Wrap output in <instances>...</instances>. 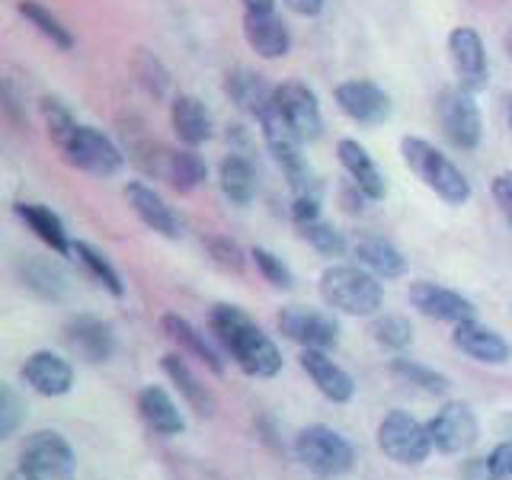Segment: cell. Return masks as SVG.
I'll return each mask as SVG.
<instances>
[{
  "instance_id": "obj_3",
  "label": "cell",
  "mask_w": 512,
  "mask_h": 480,
  "mask_svg": "<svg viewBox=\"0 0 512 480\" xmlns=\"http://www.w3.org/2000/svg\"><path fill=\"white\" fill-rule=\"evenodd\" d=\"M400 157H404V164L413 176H420V180L436 192V196L448 205H464L471 199V183L468 176H464L452 160H448L436 144H429L426 138H416V135H407L400 141Z\"/></svg>"
},
{
  "instance_id": "obj_17",
  "label": "cell",
  "mask_w": 512,
  "mask_h": 480,
  "mask_svg": "<svg viewBox=\"0 0 512 480\" xmlns=\"http://www.w3.org/2000/svg\"><path fill=\"white\" fill-rule=\"evenodd\" d=\"M452 343L464 352V356L480 362V365H506L512 359V346L496 330L480 324L477 317L455 324Z\"/></svg>"
},
{
  "instance_id": "obj_23",
  "label": "cell",
  "mask_w": 512,
  "mask_h": 480,
  "mask_svg": "<svg viewBox=\"0 0 512 480\" xmlns=\"http://www.w3.org/2000/svg\"><path fill=\"white\" fill-rule=\"evenodd\" d=\"M224 93L231 96V103L237 109H244L253 119H260L263 112L272 106V100H276V87H269L266 80L250 68L231 71L228 80H224Z\"/></svg>"
},
{
  "instance_id": "obj_24",
  "label": "cell",
  "mask_w": 512,
  "mask_h": 480,
  "mask_svg": "<svg viewBox=\"0 0 512 480\" xmlns=\"http://www.w3.org/2000/svg\"><path fill=\"white\" fill-rule=\"evenodd\" d=\"M170 125L186 148H199L212 138V116L199 96H176L170 103Z\"/></svg>"
},
{
  "instance_id": "obj_41",
  "label": "cell",
  "mask_w": 512,
  "mask_h": 480,
  "mask_svg": "<svg viewBox=\"0 0 512 480\" xmlns=\"http://www.w3.org/2000/svg\"><path fill=\"white\" fill-rule=\"evenodd\" d=\"M205 247H208V253H212V260L218 266L231 269V272H240V269H244V263H247L244 250H240L234 240H228V237H208Z\"/></svg>"
},
{
  "instance_id": "obj_42",
  "label": "cell",
  "mask_w": 512,
  "mask_h": 480,
  "mask_svg": "<svg viewBox=\"0 0 512 480\" xmlns=\"http://www.w3.org/2000/svg\"><path fill=\"white\" fill-rule=\"evenodd\" d=\"M484 461H487L490 480H512V442H500Z\"/></svg>"
},
{
  "instance_id": "obj_8",
  "label": "cell",
  "mask_w": 512,
  "mask_h": 480,
  "mask_svg": "<svg viewBox=\"0 0 512 480\" xmlns=\"http://www.w3.org/2000/svg\"><path fill=\"white\" fill-rule=\"evenodd\" d=\"M23 464L20 468L36 474L42 480H71L74 477V448L71 442L55 429L32 432L23 445Z\"/></svg>"
},
{
  "instance_id": "obj_33",
  "label": "cell",
  "mask_w": 512,
  "mask_h": 480,
  "mask_svg": "<svg viewBox=\"0 0 512 480\" xmlns=\"http://www.w3.org/2000/svg\"><path fill=\"white\" fill-rule=\"evenodd\" d=\"M391 375L400 378L404 384H410V388H420L432 397H442L448 391V378L439 375L436 368H429L423 362H416V359H391Z\"/></svg>"
},
{
  "instance_id": "obj_12",
  "label": "cell",
  "mask_w": 512,
  "mask_h": 480,
  "mask_svg": "<svg viewBox=\"0 0 512 480\" xmlns=\"http://www.w3.org/2000/svg\"><path fill=\"white\" fill-rule=\"evenodd\" d=\"M333 100L352 122L365 128H378L391 119V96L372 80H343L333 87Z\"/></svg>"
},
{
  "instance_id": "obj_46",
  "label": "cell",
  "mask_w": 512,
  "mask_h": 480,
  "mask_svg": "<svg viewBox=\"0 0 512 480\" xmlns=\"http://www.w3.org/2000/svg\"><path fill=\"white\" fill-rule=\"evenodd\" d=\"M272 4H276V0H244L247 10H272Z\"/></svg>"
},
{
  "instance_id": "obj_18",
  "label": "cell",
  "mask_w": 512,
  "mask_h": 480,
  "mask_svg": "<svg viewBox=\"0 0 512 480\" xmlns=\"http://www.w3.org/2000/svg\"><path fill=\"white\" fill-rule=\"evenodd\" d=\"M301 368L308 372L314 388L324 394L330 404H349L352 394H356V381H352L346 368H340L327 356V349H304Z\"/></svg>"
},
{
  "instance_id": "obj_37",
  "label": "cell",
  "mask_w": 512,
  "mask_h": 480,
  "mask_svg": "<svg viewBox=\"0 0 512 480\" xmlns=\"http://www.w3.org/2000/svg\"><path fill=\"white\" fill-rule=\"evenodd\" d=\"M26 420V404L10 384H0V442L16 436Z\"/></svg>"
},
{
  "instance_id": "obj_27",
  "label": "cell",
  "mask_w": 512,
  "mask_h": 480,
  "mask_svg": "<svg viewBox=\"0 0 512 480\" xmlns=\"http://www.w3.org/2000/svg\"><path fill=\"white\" fill-rule=\"evenodd\" d=\"M160 330H164V333L170 336V340L186 352V356L199 359L202 365L212 368L215 375L224 372L221 356L215 352V346L208 343V340H205V333H199L196 327L189 324L186 317H180V314H164V317H160Z\"/></svg>"
},
{
  "instance_id": "obj_14",
  "label": "cell",
  "mask_w": 512,
  "mask_h": 480,
  "mask_svg": "<svg viewBox=\"0 0 512 480\" xmlns=\"http://www.w3.org/2000/svg\"><path fill=\"white\" fill-rule=\"evenodd\" d=\"M144 167L154 170L157 176H164L176 192H192L196 186H202L208 176L205 160L192 148L170 151V148H157V144H151V154L144 160Z\"/></svg>"
},
{
  "instance_id": "obj_22",
  "label": "cell",
  "mask_w": 512,
  "mask_h": 480,
  "mask_svg": "<svg viewBox=\"0 0 512 480\" xmlns=\"http://www.w3.org/2000/svg\"><path fill=\"white\" fill-rule=\"evenodd\" d=\"M336 157H340V164L346 167L349 180L356 183L368 199L381 202L384 196H388V186H384V176H381L378 164L368 157V151L362 148L359 141L343 138L340 144H336Z\"/></svg>"
},
{
  "instance_id": "obj_13",
  "label": "cell",
  "mask_w": 512,
  "mask_h": 480,
  "mask_svg": "<svg viewBox=\"0 0 512 480\" xmlns=\"http://www.w3.org/2000/svg\"><path fill=\"white\" fill-rule=\"evenodd\" d=\"M448 55H452V68L458 74V87L471 93L487 87V52L477 29L471 26L452 29V36H448Z\"/></svg>"
},
{
  "instance_id": "obj_39",
  "label": "cell",
  "mask_w": 512,
  "mask_h": 480,
  "mask_svg": "<svg viewBox=\"0 0 512 480\" xmlns=\"http://www.w3.org/2000/svg\"><path fill=\"white\" fill-rule=\"evenodd\" d=\"M250 256H253L256 269L263 272V279H266L269 285H276V288H292V269H288L276 253H272V250H263V247H253Z\"/></svg>"
},
{
  "instance_id": "obj_16",
  "label": "cell",
  "mask_w": 512,
  "mask_h": 480,
  "mask_svg": "<svg viewBox=\"0 0 512 480\" xmlns=\"http://www.w3.org/2000/svg\"><path fill=\"white\" fill-rule=\"evenodd\" d=\"M410 304L420 314L432 317V320H445V324H461V320L474 317V304L452 292V288H442L436 282H413L410 285Z\"/></svg>"
},
{
  "instance_id": "obj_28",
  "label": "cell",
  "mask_w": 512,
  "mask_h": 480,
  "mask_svg": "<svg viewBox=\"0 0 512 480\" xmlns=\"http://www.w3.org/2000/svg\"><path fill=\"white\" fill-rule=\"evenodd\" d=\"M356 260L368 272H375L378 279H404L407 276V256L384 237H362L356 244Z\"/></svg>"
},
{
  "instance_id": "obj_2",
  "label": "cell",
  "mask_w": 512,
  "mask_h": 480,
  "mask_svg": "<svg viewBox=\"0 0 512 480\" xmlns=\"http://www.w3.org/2000/svg\"><path fill=\"white\" fill-rule=\"evenodd\" d=\"M320 298L340 314L372 317L384 304V288L375 272H368L365 266L333 263L320 272Z\"/></svg>"
},
{
  "instance_id": "obj_34",
  "label": "cell",
  "mask_w": 512,
  "mask_h": 480,
  "mask_svg": "<svg viewBox=\"0 0 512 480\" xmlns=\"http://www.w3.org/2000/svg\"><path fill=\"white\" fill-rule=\"evenodd\" d=\"M372 336H375V343L388 352H400L413 343V327L404 314H381L372 324Z\"/></svg>"
},
{
  "instance_id": "obj_30",
  "label": "cell",
  "mask_w": 512,
  "mask_h": 480,
  "mask_svg": "<svg viewBox=\"0 0 512 480\" xmlns=\"http://www.w3.org/2000/svg\"><path fill=\"white\" fill-rule=\"evenodd\" d=\"M218 183L224 199L234 205H250L256 196V170L250 164V157L244 154H228L218 164Z\"/></svg>"
},
{
  "instance_id": "obj_45",
  "label": "cell",
  "mask_w": 512,
  "mask_h": 480,
  "mask_svg": "<svg viewBox=\"0 0 512 480\" xmlns=\"http://www.w3.org/2000/svg\"><path fill=\"white\" fill-rule=\"evenodd\" d=\"M285 4L298 16H317L320 10H324V0H285Z\"/></svg>"
},
{
  "instance_id": "obj_7",
  "label": "cell",
  "mask_w": 512,
  "mask_h": 480,
  "mask_svg": "<svg viewBox=\"0 0 512 480\" xmlns=\"http://www.w3.org/2000/svg\"><path fill=\"white\" fill-rule=\"evenodd\" d=\"M436 116L445 138L461 151H474L484 138V116L474 103V93L464 87H448L436 100Z\"/></svg>"
},
{
  "instance_id": "obj_43",
  "label": "cell",
  "mask_w": 512,
  "mask_h": 480,
  "mask_svg": "<svg viewBox=\"0 0 512 480\" xmlns=\"http://www.w3.org/2000/svg\"><path fill=\"white\" fill-rule=\"evenodd\" d=\"M490 192H493L496 205L503 208V215H506L509 224H512V170H506V173H500V176H493Z\"/></svg>"
},
{
  "instance_id": "obj_20",
  "label": "cell",
  "mask_w": 512,
  "mask_h": 480,
  "mask_svg": "<svg viewBox=\"0 0 512 480\" xmlns=\"http://www.w3.org/2000/svg\"><path fill=\"white\" fill-rule=\"evenodd\" d=\"M244 36L263 58H282L288 52V29L276 10H244Z\"/></svg>"
},
{
  "instance_id": "obj_5",
  "label": "cell",
  "mask_w": 512,
  "mask_h": 480,
  "mask_svg": "<svg viewBox=\"0 0 512 480\" xmlns=\"http://www.w3.org/2000/svg\"><path fill=\"white\" fill-rule=\"evenodd\" d=\"M58 151L64 154L71 167L93 173V176H116L125 167V154L106 138L100 128L93 125H74L68 138L58 144Z\"/></svg>"
},
{
  "instance_id": "obj_47",
  "label": "cell",
  "mask_w": 512,
  "mask_h": 480,
  "mask_svg": "<svg viewBox=\"0 0 512 480\" xmlns=\"http://www.w3.org/2000/svg\"><path fill=\"white\" fill-rule=\"evenodd\" d=\"M7 480H42V477H36V474H29V471H23V468H20V471H13Z\"/></svg>"
},
{
  "instance_id": "obj_31",
  "label": "cell",
  "mask_w": 512,
  "mask_h": 480,
  "mask_svg": "<svg viewBox=\"0 0 512 480\" xmlns=\"http://www.w3.org/2000/svg\"><path fill=\"white\" fill-rule=\"evenodd\" d=\"M16 10H20L23 20H29V26H36L39 36H45L55 48H61V52H71V48H74L71 29L64 26L52 10L42 7L39 0H20V4H16Z\"/></svg>"
},
{
  "instance_id": "obj_15",
  "label": "cell",
  "mask_w": 512,
  "mask_h": 480,
  "mask_svg": "<svg viewBox=\"0 0 512 480\" xmlns=\"http://www.w3.org/2000/svg\"><path fill=\"white\" fill-rule=\"evenodd\" d=\"M23 381L42 397H64L74 388V368L68 359H61L52 349H39L20 368Z\"/></svg>"
},
{
  "instance_id": "obj_49",
  "label": "cell",
  "mask_w": 512,
  "mask_h": 480,
  "mask_svg": "<svg viewBox=\"0 0 512 480\" xmlns=\"http://www.w3.org/2000/svg\"><path fill=\"white\" fill-rule=\"evenodd\" d=\"M509 128H512V109H509Z\"/></svg>"
},
{
  "instance_id": "obj_36",
  "label": "cell",
  "mask_w": 512,
  "mask_h": 480,
  "mask_svg": "<svg viewBox=\"0 0 512 480\" xmlns=\"http://www.w3.org/2000/svg\"><path fill=\"white\" fill-rule=\"evenodd\" d=\"M298 231H301V237L308 240V244L317 250V253H324V256H343V250H346V240H343V234L333 228V224H327V221H308V224H298Z\"/></svg>"
},
{
  "instance_id": "obj_11",
  "label": "cell",
  "mask_w": 512,
  "mask_h": 480,
  "mask_svg": "<svg viewBox=\"0 0 512 480\" xmlns=\"http://www.w3.org/2000/svg\"><path fill=\"white\" fill-rule=\"evenodd\" d=\"M276 112L301 141H317L324 135V112L317 106V96L298 80L276 87Z\"/></svg>"
},
{
  "instance_id": "obj_35",
  "label": "cell",
  "mask_w": 512,
  "mask_h": 480,
  "mask_svg": "<svg viewBox=\"0 0 512 480\" xmlns=\"http://www.w3.org/2000/svg\"><path fill=\"white\" fill-rule=\"evenodd\" d=\"M23 282L32 288L36 295L42 298H52L58 301L64 295V276L52 266V263H42V260H32L23 266Z\"/></svg>"
},
{
  "instance_id": "obj_1",
  "label": "cell",
  "mask_w": 512,
  "mask_h": 480,
  "mask_svg": "<svg viewBox=\"0 0 512 480\" xmlns=\"http://www.w3.org/2000/svg\"><path fill=\"white\" fill-rule=\"evenodd\" d=\"M208 330L231 352V359L253 378H276L282 372V352L253 320L234 304H215L208 311Z\"/></svg>"
},
{
  "instance_id": "obj_9",
  "label": "cell",
  "mask_w": 512,
  "mask_h": 480,
  "mask_svg": "<svg viewBox=\"0 0 512 480\" xmlns=\"http://www.w3.org/2000/svg\"><path fill=\"white\" fill-rule=\"evenodd\" d=\"M426 426L432 436V448L442 455H461L480 439L477 413L464 404V400H448V404H442V410L432 416Z\"/></svg>"
},
{
  "instance_id": "obj_10",
  "label": "cell",
  "mask_w": 512,
  "mask_h": 480,
  "mask_svg": "<svg viewBox=\"0 0 512 480\" xmlns=\"http://www.w3.org/2000/svg\"><path fill=\"white\" fill-rule=\"evenodd\" d=\"M276 324L288 340L304 349H333L336 340H340V324H336V317H330L324 311H314V308H304V304L282 308Z\"/></svg>"
},
{
  "instance_id": "obj_48",
  "label": "cell",
  "mask_w": 512,
  "mask_h": 480,
  "mask_svg": "<svg viewBox=\"0 0 512 480\" xmlns=\"http://www.w3.org/2000/svg\"><path fill=\"white\" fill-rule=\"evenodd\" d=\"M506 55H509V61H512V32H506Z\"/></svg>"
},
{
  "instance_id": "obj_26",
  "label": "cell",
  "mask_w": 512,
  "mask_h": 480,
  "mask_svg": "<svg viewBox=\"0 0 512 480\" xmlns=\"http://www.w3.org/2000/svg\"><path fill=\"white\" fill-rule=\"evenodd\" d=\"M13 212L48 250H55L58 256L71 253V240H68V231H64V221L52 212V208H45L39 202H16Z\"/></svg>"
},
{
  "instance_id": "obj_4",
  "label": "cell",
  "mask_w": 512,
  "mask_h": 480,
  "mask_svg": "<svg viewBox=\"0 0 512 480\" xmlns=\"http://www.w3.org/2000/svg\"><path fill=\"white\" fill-rule=\"evenodd\" d=\"M295 455L320 477H343L356 468V448L330 426H308L295 436Z\"/></svg>"
},
{
  "instance_id": "obj_44",
  "label": "cell",
  "mask_w": 512,
  "mask_h": 480,
  "mask_svg": "<svg viewBox=\"0 0 512 480\" xmlns=\"http://www.w3.org/2000/svg\"><path fill=\"white\" fill-rule=\"evenodd\" d=\"M292 218H295V224L317 221L320 218V202H317V196H295V202H292Z\"/></svg>"
},
{
  "instance_id": "obj_40",
  "label": "cell",
  "mask_w": 512,
  "mask_h": 480,
  "mask_svg": "<svg viewBox=\"0 0 512 480\" xmlns=\"http://www.w3.org/2000/svg\"><path fill=\"white\" fill-rule=\"evenodd\" d=\"M42 116H45V125H48V138L55 144H61L68 138V132L77 125V119L71 116V109L58 103V100H42Z\"/></svg>"
},
{
  "instance_id": "obj_29",
  "label": "cell",
  "mask_w": 512,
  "mask_h": 480,
  "mask_svg": "<svg viewBox=\"0 0 512 480\" xmlns=\"http://www.w3.org/2000/svg\"><path fill=\"white\" fill-rule=\"evenodd\" d=\"M160 365H164L167 378L176 384V388H180V394L186 397V404H189L192 410L202 413V416H212V413H215V397H212V391H208L205 384L199 381V375L192 372L189 362H186L183 356H176V352H170V356L160 359Z\"/></svg>"
},
{
  "instance_id": "obj_19",
  "label": "cell",
  "mask_w": 512,
  "mask_h": 480,
  "mask_svg": "<svg viewBox=\"0 0 512 480\" xmlns=\"http://www.w3.org/2000/svg\"><path fill=\"white\" fill-rule=\"evenodd\" d=\"M125 199L128 205H132V212L148 224V228L160 237H170L176 240L183 234V221L180 215L173 212V208L160 199V192H154L151 186H144V183H128L125 186Z\"/></svg>"
},
{
  "instance_id": "obj_6",
  "label": "cell",
  "mask_w": 512,
  "mask_h": 480,
  "mask_svg": "<svg viewBox=\"0 0 512 480\" xmlns=\"http://www.w3.org/2000/svg\"><path fill=\"white\" fill-rule=\"evenodd\" d=\"M378 448L384 452V458H391L397 464H423L436 448H432V436L429 426L420 423L416 416L404 413V410H391L378 426Z\"/></svg>"
},
{
  "instance_id": "obj_32",
  "label": "cell",
  "mask_w": 512,
  "mask_h": 480,
  "mask_svg": "<svg viewBox=\"0 0 512 480\" xmlns=\"http://www.w3.org/2000/svg\"><path fill=\"white\" fill-rule=\"evenodd\" d=\"M71 253L77 256V263L84 266V269L90 272V276L106 288L109 295L122 298V292H125L122 276H119V269L109 263V256H106V253H100L96 247L84 244V240H77V244H71Z\"/></svg>"
},
{
  "instance_id": "obj_25",
  "label": "cell",
  "mask_w": 512,
  "mask_h": 480,
  "mask_svg": "<svg viewBox=\"0 0 512 480\" xmlns=\"http://www.w3.org/2000/svg\"><path fill=\"white\" fill-rule=\"evenodd\" d=\"M138 413L157 436H180L186 429L180 407H176L173 397L164 388H157V384H148V388L138 391Z\"/></svg>"
},
{
  "instance_id": "obj_21",
  "label": "cell",
  "mask_w": 512,
  "mask_h": 480,
  "mask_svg": "<svg viewBox=\"0 0 512 480\" xmlns=\"http://www.w3.org/2000/svg\"><path fill=\"white\" fill-rule=\"evenodd\" d=\"M64 340L77 352L80 359L87 362H106L116 349L109 324H103L100 317H74L68 327H64Z\"/></svg>"
},
{
  "instance_id": "obj_38",
  "label": "cell",
  "mask_w": 512,
  "mask_h": 480,
  "mask_svg": "<svg viewBox=\"0 0 512 480\" xmlns=\"http://www.w3.org/2000/svg\"><path fill=\"white\" fill-rule=\"evenodd\" d=\"M135 74H138L141 84L148 87V93H154V96H164L167 87H170L167 68L151 52H138V58H135Z\"/></svg>"
}]
</instances>
